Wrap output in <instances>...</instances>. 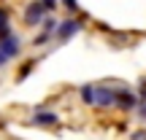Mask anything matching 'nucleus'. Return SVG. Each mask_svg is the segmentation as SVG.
I'll return each instance as SVG.
<instances>
[{"label": "nucleus", "instance_id": "nucleus-1", "mask_svg": "<svg viewBox=\"0 0 146 140\" xmlns=\"http://www.w3.org/2000/svg\"><path fill=\"white\" fill-rule=\"evenodd\" d=\"M81 100L87 105H98V108H111L116 100V92L108 86H84L81 89Z\"/></svg>", "mask_w": 146, "mask_h": 140}, {"label": "nucleus", "instance_id": "nucleus-2", "mask_svg": "<svg viewBox=\"0 0 146 140\" xmlns=\"http://www.w3.org/2000/svg\"><path fill=\"white\" fill-rule=\"evenodd\" d=\"M78 30H81V22H78V19H65L62 24H57V27H54V32H57V38H60L62 43L68 41V38H73Z\"/></svg>", "mask_w": 146, "mask_h": 140}, {"label": "nucleus", "instance_id": "nucleus-3", "mask_svg": "<svg viewBox=\"0 0 146 140\" xmlns=\"http://www.w3.org/2000/svg\"><path fill=\"white\" fill-rule=\"evenodd\" d=\"M0 54H3L5 59H14L16 54H19V41H16L14 35L3 38V41H0Z\"/></svg>", "mask_w": 146, "mask_h": 140}, {"label": "nucleus", "instance_id": "nucleus-4", "mask_svg": "<svg viewBox=\"0 0 146 140\" xmlns=\"http://www.w3.org/2000/svg\"><path fill=\"white\" fill-rule=\"evenodd\" d=\"M33 124H41V127H54L57 124V113L54 110H38V113H33Z\"/></svg>", "mask_w": 146, "mask_h": 140}, {"label": "nucleus", "instance_id": "nucleus-5", "mask_svg": "<svg viewBox=\"0 0 146 140\" xmlns=\"http://www.w3.org/2000/svg\"><path fill=\"white\" fill-rule=\"evenodd\" d=\"M43 14H46V11L41 8V3H30L27 11H25V22L27 24H38V22L43 19Z\"/></svg>", "mask_w": 146, "mask_h": 140}, {"label": "nucleus", "instance_id": "nucleus-6", "mask_svg": "<svg viewBox=\"0 0 146 140\" xmlns=\"http://www.w3.org/2000/svg\"><path fill=\"white\" fill-rule=\"evenodd\" d=\"M114 105H119V108H135V94L133 92H116Z\"/></svg>", "mask_w": 146, "mask_h": 140}, {"label": "nucleus", "instance_id": "nucleus-7", "mask_svg": "<svg viewBox=\"0 0 146 140\" xmlns=\"http://www.w3.org/2000/svg\"><path fill=\"white\" fill-rule=\"evenodd\" d=\"M11 30H8V8H0V41L8 38Z\"/></svg>", "mask_w": 146, "mask_h": 140}, {"label": "nucleus", "instance_id": "nucleus-8", "mask_svg": "<svg viewBox=\"0 0 146 140\" xmlns=\"http://www.w3.org/2000/svg\"><path fill=\"white\" fill-rule=\"evenodd\" d=\"M38 3H41V8L46 11V14H49V11H54V8H57V0H38Z\"/></svg>", "mask_w": 146, "mask_h": 140}, {"label": "nucleus", "instance_id": "nucleus-9", "mask_svg": "<svg viewBox=\"0 0 146 140\" xmlns=\"http://www.w3.org/2000/svg\"><path fill=\"white\" fill-rule=\"evenodd\" d=\"M62 3H65V8H68L70 14H76V11H78V3H76V0H62Z\"/></svg>", "mask_w": 146, "mask_h": 140}, {"label": "nucleus", "instance_id": "nucleus-10", "mask_svg": "<svg viewBox=\"0 0 146 140\" xmlns=\"http://www.w3.org/2000/svg\"><path fill=\"white\" fill-rule=\"evenodd\" d=\"M138 116H141V119L146 121V103H143V105H138Z\"/></svg>", "mask_w": 146, "mask_h": 140}, {"label": "nucleus", "instance_id": "nucleus-11", "mask_svg": "<svg viewBox=\"0 0 146 140\" xmlns=\"http://www.w3.org/2000/svg\"><path fill=\"white\" fill-rule=\"evenodd\" d=\"M141 97L146 100V78H143V83H141Z\"/></svg>", "mask_w": 146, "mask_h": 140}, {"label": "nucleus", "instance_id": "nucleus-12", "mask_svg": "<svg viewBox=\"0 0 146 140\" xmlns=\"http://www.w3.org/2000/svg\"><path fill=\"white\" fill-rule=\"evenodd\" d=\"M5 62H8V59H5V57H3V54H0V65H5Z\"/></svg>", "mask_w": 146, "mask_h": 140}]
</instances>
